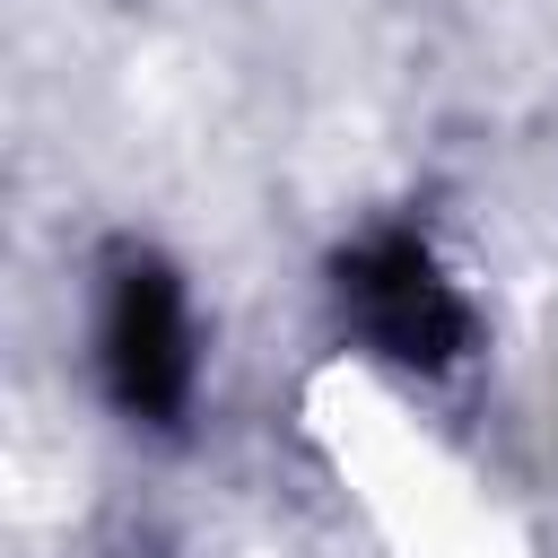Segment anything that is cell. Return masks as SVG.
I'll return each instance as SVG.
<instances>
[{"label":"cell","instance_id":"7a4b0ae2","mask_svg":"<svg viewBox=\"0 0 558 558\" xmlns=\"http://www.w3.org/2000/svg\"><path fill=\"white\" fill-rule=\"evenodd\" d=\"M96 340H105L113 392L131 410H148V418H174V401L192 384V323H183V296H174V279L157 262H122L113 270Z\"/></svg>","mask_w":558,"mask_h":558},{"label":"cell","instance_id":"6da1fadb","mask_svg":"<svg viewBox=\"0 0 558 558\" xmlns=\"http://www.w3.org/2000/svg\"><path fill=\"white\" fill-rule=\"evenodd\" d=\"M340 305L357 314V331L375 340V357H401L418 375L453 366L471 340V305L462 288L436 270V253L418 235H375L357 244V262L340 270Z\"/></svg>","mask_w":558,"mask_h":558}]
</instances>
